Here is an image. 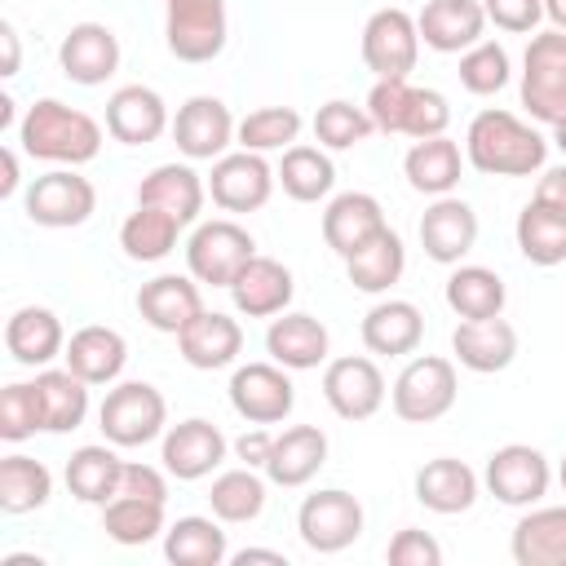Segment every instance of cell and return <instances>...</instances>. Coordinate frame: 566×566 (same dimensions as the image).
Returning <instances> with one entry per match:
<instances>
[{
	"instance_id": "1",
	"label": "cell",
	"mask_w": 566,
	"mask_h": 566,
	"mask_svg": "<svg viewBox=\"0 0 566 566\" xmlns=\"http://www.w3.org/2000/svg\"><path fill=\"white\" fill-rule=\"evenodd\" d=\"M464 159L486 177H531L548 159V142L513 111H478L464 133Z\"/></svg>"
},
{
	"instance_id": "2",
	"label": "cell",
	"mask_w": 566,
	"mask_h": 566,
	"mask_svg": "<svg viewBox=\"0 0 566 566\" xmlns=\"http://www.w3.org/2000/svg\"><path fill=\"white\" fill-rule=\"evenodd\" d=\"M18 142L31 159L44 164H62V168H80L88 159H97L102 150V124L57 97H40L35 106H27L22 124H18Z\"/></svg>"
},
{
	"instance_id": "3",
	"label": "cell",
	"mask_w": 566,
	"mask_h": 566,
	"mask_svg": "<svg viewBox=\"0 0 566 566\" xmlns=\"http://www.w3.org/2000/svg\"><path fill=\"white\" fill-rule=\"evenodd\" d=\"M455 394H460L455 363L438 358V354H420L398 371V380L389 389V407L407 424H433L455 407Z\"/></svg>"
},
{
	"instance_id": "4",
	"label": "cell",
	"mask_w": 566,
	"mask_h": 566,
	"mask_svg": "<svg viewBox=\"0 0 566 566\" xmlns=\"http://www.w3.org/2000/svg\"><path fill=\"white\" fill-rule=\"evenodd\" d=\"M97 424H102V433H106L111 447H146V442H155V438L164 433V424H168V402H164V394H159L155 385H146V380H124V385H115V389L102 398Z\"/></svg>"
},
{
	"instance_id": "5",
	"label": "cell",
	"mask_w": 566,
	"mask_h": 566,
	"mask_svg": "<svg viewBox=\"0 0 566 566\" xmlns=\"http://www.w3.org/2000/svg\"><path fill=\"white\" fill-rule=\"evenodd\" d=\"M522 106L539 124H557L566 115V31H539L522 57Z\"/></svg>"
},
{
	"instance_id": "6",
	"label": "cell",
	"mask_w": 566,
	"mask_h": 566,
	"mask_svg": "<svg viewBox=\"0 0 566 566\" xmlns=\"http://www.w3.org/2000/svg\"><path fill=\"white\" fill-rule=\"evenodd\" d=\"M230 22L226 0H168L164 4V40L177 62H212L226 49Z\"/></svg>"
},
{
	"instance_id": "7",
	"label": "cell",
	"mask_w": 566,
	"mask_h": 566,
	"mask_svg": "<svg viewBox=\"0 0 566 566\" xmlns=\"http://www.w3.org/2000/svg\"><path fill=\"white\" fill-rule=\"evenodd\" d=\"M252 256H256L252 234H248L239 221H230V217L195 226V234H190V243H186V270H190L199 283H212V287H230L234 274H239Z\"/></svg>"
},
{
	"instance_id": "8",
	"label": "cell",
	"mask_w": 566,
	"mask_h": 566,
	"mask_svg": "<svg viewBox=\"0 0 566 566\" xmlns=\"http://www.w3.org/2000/svg\"><path fill=\"white\" fill-rule=\"evenodd\" d=\"M27 217L44 230H71V226H84L97 208V190L88 177H80L75 168H49L40 172L31 186H27V199H22Z\"/></svg>"
},
{
	"instance_id": "9",
	"label": "cell",
	"mask_w": 566,
	"mask_h": 566,
	"mask_svg": "<svg viewBox=\"0 0 566 566\" xmlns=\"http://www.w3.org/2000/svg\"><path fill=\"white\" fill-rule=\"evenodd\" d=\"M486 491L509 504V509H531L548 495V482H553V469H548V455L539 447H526V442H509L500 451L486 455V473H482Z\"/></svg>"
},
{
	"instance_id": "10",
	"label": "cell",
	"mask_w": 566,
	"mask_h": 566,
	"mask_svg": "<svg viewBox=\"0 0 566 566\" xmlns=\"http://www.w3.org/2000/svg\"><path fill=\"white\" fill-rule=\"evenodd\" d=\"M420 57V27L407 9H376L363 27V62L376 80H407Z\"/></svg>"
},
{
	"instance_id": "11",
	"label": "cell",
	"mask_w": 566,
	"mask_h": 566,
	"mask_svg": "<svg viewBox=\"0 0 566 566\" xmlns=\"http://www.w3.org/2000/svg\"><path fill=\"white\" fill-rule=\"evenodd\" d=\"M296 531L314 553H345L363 535V504L340 486L314 491L296 509Z\"/></svg>"
},
{
	"instance_id": "12",
	"label": "cell",
	"mask_w": 566,
	"mask_h": 566,
	"mask_svg": "<svg viewBox=\"0 0 566 566\" xmlns=\"http://www.w3.org/2000/svg\"><path fill=\"white\" fill-rule=\"evenodd\" d=\"M230 407L248 424H279L296 407V385H292L287 367H279L274 358L270 363H243L230 376Z\"/></svg>"
},
{
	"instance_id": "13",
	"label": "cell",
	"mask_w": 566,
	"mask_h": 566,
	"mask_svg": "<svg viewBox=\"0 0 566 566\" xmlns=\"http://www.w3.org/2000/svg\"><path fill=\"white\" fill-rule=\"evenodd\" d=\"M274 168L265 164V155L256 150H234V155H221L212 159V172H208V195L217 208L226 212H256L270 203L274 195Z\"/></svg>"
},
{
	"instance_id": "14",
	"label": "cell",
	"mask_w": 566,
	"mask_h": 566,
	"mask_svg": "<svg viewBox=\"0 0 566 566\" xmlns=\"http://www.w3.org/2000/svg\"><path fill=\"white\" fill-rule=\"evenodd\" d=\"M323 398L340 420H371L385 407V376L363 354L332 358L323 367Z\"/></svg>"
},
{
	"instance_id": "15",
	"label": "cell",
	"mask_w": 566,
	"mask_h": 566,
	"mask_svg": "<svg viewBox=\"0 0 566 566\" xmlns=\"http://www.w3.org/2000/svg\"><path fill=\"white\" fill-rule=\"evenodd\" d=\"M234 133H239V124H234V115H230V106L221 97L199 93V97L177 106L172 142H177V150L186 159H221L226 146L234 142Z\"/></svg>"
},
{
	"instance_id": "16",
	"label": "cell",
	"mask_w": 566,
	"mask_h": 566,
	"mask_svg": "<svg viewBox=\"0 0 566 566\" xmlns=\"http://www.w3.org/2000/svg\"><path fill=\"white\" fill-rule=\"evenodd\" d=\"M226 451H230L226 433H221L212 420L190 416V420H181V424H172V429L164 433L159 460H164V469H168L177 482H199V478H208V473L226 460Z\"/></svg>"
},
{
	"instance_id": "17",
	"label": "cell",
	"mask_w": 566,
	"mask_h": 566,
	"mask_svg": "<svg viewBox=\"0 0 566 566\" xmlns=\"http://www.w3.org/2000/svg\"><path fill=\"white\" fill-rule=\"evenodd\" d=\"M478 243V212L455 199V195H442L424 208L420 217V248L429 261L438 265H460V256H469Z\"/></svg>"
},
{
	"instance_id": "18",
	"label": "cell",
	"mask_w": 566,
	"mask_h": 566,
	"mask_svg": "<svg viewBox=\"0 0 566 566\" xmlns=\"http://www.w3.org/2000/svg\"><path fill=\"white\" fill-rule=\"evenodd\" d=\"M57 62H62L66 80H75L84 88L106 84L119 66V35L106 22H75L57 44Z\"/></svg>"
},
{
	"instance_id": "19",
	"label": "cell",
	"mask_w": 566,
	"mask_h": 566,
	"mask_svg": "<svg viewBox=\"0 0 566 566\" xmlns=\"http://www.w3.org/2000/svg\"><path fill=\"white\" fill-rule=\"evenodd\" d=\"M164 128H172V124H168V106H164V97L155 88L124 84V88L111 93V102H106V133L115 142H124V146H150V142L164 137Z\"/></svg>"
},
{
	"instance_id": "20",
	"label": "cell",
	"mask_w": 566,
	"mask_h": 566,
	"mask_svg": "<svg viewBox=\"0 0 566 566\" xmlns=\"http://www.w3.org/2000/svg\"><path fill=\"white\" fill-rule=\"evenodd\" d=\"M226 292H230V301H234V310H239L243 318H274V314H283V310L292 305L296 283H292V270H287L283 261H274V256H252V261L234 274V283H230Z\"/></svg>"
},
{
	"instance_id": "21",
	"label": "cell",
	"mask_w": 566,
	"mask_h": 566,
	"mask_svg": "<svg viewBox=\"0 0 566 566\" xmlns=\"http://www.w3.org/2000/svg\"><path fill=\"white\" fill-rule=\"evenodd\" d=\"M416 27L433 53H464L482 40L486 9H482V0H429L416 13Z\"/></svg>"
},
{
	"instance_id": "22",
	"label": "cell",
	"mask_w": 566,
	"mask_h": 566,
	"mask_svg": "<svg viewBox=\"0 0 566 566\" xmlns=\"http://www.w3.org/2000/svg\"><path fill=\"white\" fill-rule=\"evenodd\" d=\"M327 349H332V336L314 314L283 310V318L274 314L265 327V354L287 371H310V367L327 363Z\"/></svg>"
},
{
	"instance_id": "23",
	"label": "cell",
	"mask_w": 566,
	"mask_h": 566,
	"mask_svg": "<svg viewBox=\"0 0 566 566\" xmlns=\"http://www.w3.org/2000/svg\"><path fill=\"white\" fill-rule=\"evenodd\" d=\"M451 349L460 358V367L478 371V376H491V371H504L513 358H517V332L509 318H460V327L451 332Z\"/></svg>"
},
{
	"instance_id": "24",
	"label": "cell",
	"mask_w": 566,
	"mask_h": 566,
	"mask_svg": "<svg viewBox=\"0 0 566 566\" xmlns=\"http://www.w3.org/2000/svg\"><path fill=\"white\" fill-rule=\"evenodd\" d=\"M137 314H142L155 332L177 336L195 314H203L199 279H195V274H155V279L142 283V292H137Z\"/></svg>"
},
{
	"instance_id": "25",
	"label": "cell",
	"mask_w": 566,
	"mask_h": 566,
	"mask_svg": "<svg viewBox=\"0 0 566 566\" xmlns=\"http://www.w3.org/2000/svg\"><path fill=\"white\" fill-rule=\"evenodd\" d=\"M4 349L13 354V363L22 367H49L53 358L66 354V332L62 318L44 305H22L9 314L4 323Z\"/></svg>"
},
{
	"instance_id": "26",
	"label": "cell",
	"mask_w": 566,
	"mask_h": 566,
	"mask_svg": "<svg viewBox=\"0 0 566 566\" xmlns=\"http://www.w3.org/2000/svg\"><path fill=\"white\" fill-rule=\"evenodd\" d=\"M177 349H181V358H186L190 367L217 371V367H230V363L239 358V349H243V327H239L230 314H221V310H203V314H195V318L177 332Z\"/></svg>"
},
{
	"instance_id": "27",
	"label": "cell",
	"mask_w": 566,
	"mask_h": 566,
	"mask_svg": "<svg viewBox=\"0 0 566 566\" xmlns=\"http://www.w3.org/2000/svg\"><path fill=\"white\" fill-rule=\"evenodd\" d=\"M389 221H385V208H380V199L376 195H367V190H345V195H336L332 203H327V212H323V243L336 252V256H349V252H358L376 230H385Z\"/></svg>"
},
{
	"instance_id": "28",
	"label": "cell",
	"mask_w": 566,
	"mask_h": 566,
	"mask_svg": "<svg viewBox=\"0 0 566 566\" xmlns=\"http://www.w3.org/2000/svg\"><path fill=\"white\" fill-rule=\"evenodd\" d=\"M327 464V433L318 424H292L283 433H274L270 460H265V478L274 486H305L318 469Z\"/></svg>"
},
{
	"instance_id": "29",
	"label": "cell",
	"mask_w": 566,
	"mask_h": 566,
	"mask_svg": "<svg viewBox=\"0 0 566 566\" xmlns=\"http://www.w3.org/2000/svg\"><path fill=\"white\" fill-rule=\"evenodd\" d=\"M203 199H208V181H203L190 164H159V168H150V172L142 177V186H137V203L164 208V212H172L181 226L199 221Z\"/></svg>"
},
{
	"instance_id": "30",
	"label": "cell",
	"mask_w": 566,
	"mask_h": 566,
	"mask_svg": "<svg viewBox=\"0 0 566 566\" xmlns=\"http://www.w3.org/2000/svg\"><path fill=\"white\" fill-rule=\"evenodd\" d=\"M358 332H363V345L371 354L402 358V354H416V345L424 340V314L411 301H376L363 314Z\"/></svg>"
},
{
	"instance_id": "31",
	"label": "cell",
	"mask_w": 566,
	"mask_h": 566,
	"mask_svg": "<svg viewBox=\"0 0 566 566\" xmlns=\"http://www.w3.org/2000/svg\"><path fill=\"white\" fill-rule=\"evenodd\" d=\"M66 367L88 380V385H111L119 380L124 363H128V340L115 332V327H102V323H88L80 327L71 340H66Z\"/></svg>"
},
{
	"instance_id": "32",
	"label": "cell",
	"mask_w": 566,
	"mask_h": 566,
	"mask_svg": "<svg viewBox=\"0 0 566 566\" xmlns=\"http://www.w3.org/2000/svg\"><path fill=\"white\" fill-rule=\"evenodd\" d=\"M517 566H566V504L531 509L509 539Z\"/></svg>"
},
{
	"instance_id": "33",
	"label": "cell",
	"mask_w": 566,
	"mask_h": 566,
	"mask_svg": "<svg viewBox=\"0 0 566 566\" xmlns=\"http://www.w3.org/2000/svg\"><path fill=\"white\" fill-rule=\"evenodd\" d=\"M416 500L429 509V513H464L473 509L478 500V473L464 464V460H451V455H438L429 460L420 473H416Z\"/></svg>"
},
{
	"instance_id": "34",
	"label": "cell",
	"mask_w": 566,
	"mask_h": 566,
	"mask_svg": "<svg viewBox=\"0 0 566 566\" xmlns=\"http://www.w3.org/2000/svg\"><path fill=\"white\" fill-rule=\"evenodd\" d=\"M402 270H407V248H402V239H398L389 226L376 230L358 252L345 256V274H349V283H354L358 292H367V296L389 292V287L402 279Z\"/></svg>"
},
{
	"instance_id": "35",
	"label": "cell",
	"mask_w": 566,
	"mask_h": 566,
	"mask_svg": "<svg viewBox=\"0 0 566 566\" xmlns=\"http://www.w3.org/2000/svg\"><path fill=\"white\" fill-rule=\"evenodd\" d=\"M460 168H464L460 146L447 133L442 137H420L402 159V172H407L411 190L433 195V199H442V195H451L460 186Z\"/></svg>"
},
{
	"instance_id": "36",
	"label": "cell",
	"mask_w": 566,
	"mask_h": 566,
	"mask_svg": "<svg viewBox=\"0 0 566 566\" xmlns=\"http://www.w3.org/2000/svg\"><path fill=\"white\" fill-rule=\"evenodd\" d=\"M44 433H71L88 416V380H80L71 367H40L35 376Z\"/></svg>"
},
{
	"instance_id": "37",
	"label": "cell",
	"mask_w": 566,
	"mask_h": 566,
	"mask_svg": "<svg viewBox=\"0 0 566 566\" xmlns=\"http://www.w3.org/2000/svg\"><path fill=\"white\" fill-rule=\"evenodd\" d=\"M119 478H124V460L111 447L88 442L66 460V486L80 504H97V509L111 504L119 495Z\"/></svg>"
},
{
	"instance_id": "38",
	"label": "cell",
	"mask_w": 566,
	"mask_h": 566,
	"mask_svg": "<svg viewBox=\"0 0 566 566\" xmlns=\"http://www.w3.org/2000/svg\"><path fill=\"white\" fill-rule=\"evenodd\" d=\"M274 177H279V186H283L287 199H296V203H318V199H327L332 186H336V164H332L327 150H318V146H287L283 159H279V168H274Z\"/></svg>"
},
{
	"instance_id": "39",
	"label": "cell",
	"mask_w": 566,
	"mask_h": 566,
	"mask_svg": "<svg viewBox=\"0 0 566 566\" xmlns=\"http://www.w3.org/2000/svg\"><path fill=\"white\" fill-rule=\"evenodd\" d=\"M442 296H447L451 314H460V318H495V314H504V301H509L504 279L486 265H455Z\"/></svg>"
},
{
	"instance_id": "40",
	"label": "cell",
	"mask_w": 566,
	"mask_h": 566,
	"mask_svg": "<svg viewBox=\"0 0 566 566\" xmlns=\"http://www.w3.org/2000/svg\"><path fill=\"white\" fill-rule=\"evenodd\" d=\"M164 557L172 566H221L230 557V544H226V531L212 522V517H177L168 531H164Z\"/></svg>"
},
{
	"instance_id": "41",
	"label": "cell",
	"mask_w": 566,
	"mask_h": 566,
	"mask_svg": "<svg viewBox=\"0 0 566 566\" xmlns=\"http://www.w3.org/2000/svg\"><path fill=\"white\" fill-rule=\"evenodd\" d=\"M177 234H181V221L164 208H150V203H137V212H128V221L119 226V248L128 261H164L172 248H177Z\"/></svg>"
},
{
	"instance_id": "42",
	"label": "cell",
	"mask_w": 566,
	"mask_h": 566,
	"mask_svg": "<svg viewBox=\"0 0 566 566\" xmlns=\"http://www.w3.org/2000/svg\"><path fill=\"white\" fill-rule=\"evenodd\" d=\"M513 234H517V252H522L531 265L553 270V265L566 261V217H562V212H553V208H544V203L531 199V203L517 212Z\"/></svg>"
},
{
	"instance_id": "43",
	"label": "cell",
	"mask_w": 566,
	"mask_h": 566,
	"mask_svg": "<svg viewBox=\"0 0 566 566\" xmlns=\"http://www.w3.org/2000/svg\"><path fill=\"white\" fill-rule=\"evenodd\" d=\"M208 504H212V517L217 522H230V526H243V522H256L261 509H265V482L256 478V469H226L212 478V491H208Z\"/></svg>"
},
{
	"instance_id": "44",
	"label": "cell",
	"mask_w": 566,
	"mask_h": 566,
	"mask_svg": "<svg viewBox=\"0 0 566 566\" xmlns=\"http://www.w3.org/2000/svg\"><path fill=\"white\" fill-rule=\"evenodd\" d=\"M53 495V473L31 455H4L0 460V509L4 513H31L44 509Z\"/></svg>"
},
{
	"instance_id": "45",
	"label": "cell",
	"mask_w": 566,
	"mask_h": 566,
	"mask_svg": "<svg viewBox=\"0 0 566 566\" xmlns=\"http://www.w3.org/2000/svg\"><path fill=\"white\" fill-rule=\"evenodd\" d=\"M102 531L124 548L150 544L164 531V504L137 500V495H115L111 504H102Z\"/></svg>"
},
{
	"instance_id": "46",
	"label": "cell",
	"mask_w": 566,
	"mask_h": 566,
	"mask_svg": "<svg viewBox=\"0 0 566 566\" xmlns=\"http://www.w3.org/2000/svg\"><path fill=\"white\" fill-rule=\"evenodd\" d=\"M296 137H301V115L292 106H261V111L243 115L239 133H234V142L243 150H256V155L287 150V146H296Z\"/></svg>"
},
{
	"instance_id": "47",
	"label": "cell",
	"mask_w": 566,
	"mask_h": 566,
	"mask_svg": "<svg viewBox=\"0 0 566 566\" xmlns=\"http://www.w3.org/2000/svg\"><path fill=\"white\" fill-rule=\"evenodd\" d=\"M371 133H376V124H371L367 106H354V102H340V97L323 102L318 115H314V137L327 150H349V146L367 142Z\"/></svg>"
},
{
	"instance_id": "48",
	"label": "cell",
	"mask_w": 566,
	"mask_h": 566,
	"mask_svg": "<svg viewBox=\"0 0 566 566\" xmlns=\"http://www.w3.org/2000/svg\"><path fill=\"white\" fill-rule=\"evenodd\" d=\"M460 84H464L469 93H478V97L500 93V88L509 84V53H504V44L478 40L473 49H464V53H460Z\"/></svg>"
},
{
	"instance_id": "49",
	"label": "cell",
	"mask_w": 566,
	"mask_h": 566,
	"mask_svg": "<svg viewBox=\"0 0 566 566\" xmlns=\"http://www.w3.org/2000/svg\"><path fill=\"white\" fill-rule=\"evenodd\" d=\"M35 429H44V411H40V389H35V380H31V385H22V380L4 385V389H0V438H4V442H22V438H31Z\"/></svg>"
},
{
	"instance_id": "50",
	"label": "cell",
	"mask_w": 566,
	"mask_h": 566,
	"mask_svg": "<svg viewBox=\"0 0 566 566\" xmlns=\"http://www.w3.org/2000/svg\"><path fill=\"white\" fill-rule=\"evenodd\" d=\"M411 88L407 80H376L367 93V115L380 133H402L407 124V106H411Z\"/></svg>"
},
{
	"instance_id": "51",
	"label": "cell",
	"mask_w": 566,
	"mask_h": 566,
	"mask_svg": "<svg viewBox=\"0 0 566 566\" xmlns=\"http://www.w3.org/2000/svg\"><path fill=\"white\" fill-rule=\"evenodd\" d=\"M451 124V106L438 88H411V106H407V124L402 137H442Z\"/></svg>"
},
{
	"instance_id": "52",
	"label": "cell",
	"mask_w": 566,
	"mask_h": 566,
	"mask_svg": "<svg viewBox=\"0 0 566 566\" xmlns=\"http://www.w3.org/2000/svg\"><path fill=\"white\" fill-rule=\"evenodd\" d=\"M442 562V544L429 535V531H398L389 539V566H438Z\"/></svg>"
},
{
	"instance_id": "53",
	"label": "cell",
	"mask_w": 566,
	"mask_h": 566,
	"mask_svg": "<svg viewBox=\"0 0 566 566\" xmlns=\"http://www.w3.org/2000/svg\"><path fill=\"white\" fill-rule=\"evenodd\" d=\"M482 9H486V22H495L500 31H513V35L535 31L544 18V0H482Z\"/></svg>"
},
{
	"instance_id": "54",
	"label": "cell",
	"mask_w": 566,
	"mask_h": 566,
	"mask_svg": "<svg viewBox=\"0 0 566 566\" xmlns=\"http://www.w3.org/2000/svg\"><path fill=\"white\" fill-rule=\"evenodd\" d=\"M168 473V469H164ZM155 464H128L124 460V478H119V495H137V500H155V504H164L168 500V478H164Z\"/></svg>"
},
{
	"instance_id": "55",
	"label": "cell",
	"mask_w": 566,
	"mask_h": 566,
	"mask_svg": "<svg viewBox=\"0 0 566 566\" xmlns=\"http://www.w3.org/2000/svg\"><path fill=\"white\" fill-rule=\"evenodd\" d=\"M270 447H274V433H270L265 424H256V429H248L243 438H234V455H239L248 469H265Z\"/></svg>"
},
{
	"instance_id": "56",
	"label": "cell",
	"mask_w": 566,
	"mask_h": 566,
	"mask_svg": "<svg viewBox=\"0 0 566 566\" xmlns=\"http://www.w3.org/2000/svg\"><path fill=\"white\" fill-rule=\"evenodd\" d=\"M535 203H544V208H553V212L566 217V164H562V168H548V172L539 177Z\"/></svg>"
},
{
	"instance_id": "57",
	"label": "cell",
	"mask_w": 566,
	"mask_h": 566,
	"mask_svg": "<svg viewBox=\"0 0 566 566\" xmlns=\"http://www.w3.org/2000/svg\"><path fill=\"white\" fill-rule=\"evenodd\" d=\"M0 159H4V177H0V199H13V195H18V181H22V177H18V150H13V146H4V155H0Z\"/></svg>"
},
{
	"instance_id": "58",
	"label": "cell",
	"mask_w": 566,
	"mask_h": 566,
	"mask_svg": "<svg viewBox=\"0 0 566 566\" xmlns=\"http://www.w3.org/2000/svg\"><path fill=\"white\" fill-rule=\"evenodd\" d=\"M0 40H4V71L0 75H18V31L9 22H0Z\"/></svg>"
},
{
	"instance_id": "59",
	"label": "cell",
	"mask_w": 566,
	"mask_h": 566,
	"mask_svg": "<svg viewBox=\"0 0 566 566\" xmlns=\"http://www.w3.org/2000/svg\"><path fill=\"white\" fill-rule=\"evenodd\" d=\"M230 562L234 566H248V562H274V566H283V553H274V548H239Z\"/></svg>"
},
{
	"instance_id": "60",
	"label": "cell",
	"mask_w": 566,
	"mask_h": 566,
	"mask_svg": "<svg viewBox=\"0 0 566 566\" xmlns=\"http://www.w3.org/2000/svg\"><path fill=\"white\" fill-rule=\"evenodd\" d=\"M544 18H548L557 31H566V0H544Z\"/></svg>"
},
{
	"instance_id": "61",
	"label": "cell",
	"mask_w": 566,
	"mask_h": 566,
	"mask_svg": "<svg viewBox=\"0 0 566 566\" xmlns=\"http://www.w3.org/2000/svg\"><path fill=\"white\" fill-rule=\"evenodd\" d=\"M553 146H557V150L566 155V115H562V119L553 124Z\"/></svg>"
},
{
	"instance_id": "62",
	"label": "cell",
	"mask_w": 566,
	"mask_h": 566,
	"mask_svg": "<svg viewBox=\"0 0 566 566\" xmlns=\"http://www.w3.org/2000/svg\"><path fill=\"white\" fill-rule=\"evenodd\" d=\"M13 124V97H0V128Z\"/></svg>"
},
{
	"instance_id": "63",
	"label": "cell",
	"mask_w": 566,
	"mask_h": 566,
	"mask_svg": "<svg viewBox=\"0 0 566 566\" xmlns=\"http://www.w3.org/2000/svg\"><path fill=\"white\" fill-rule=\"evenodd\" d=\"M4 566H40V557H4Z\"/></svg>"
},
{
	"instance_id": "64",
	"label": "cell",
	"mask_w": 566,
	"mask_h": 566,
	"mask_svg": "<svg viewBox=\"0 0 566 566\" xmlns=\"http://www.w3.org/2000/svg\"><path fill=\"white\" fill-rule=\"evenodd\" d=\"M557 482H562V491H566V455H562V464H557Z\"/></svg>"
}]
</instances>
